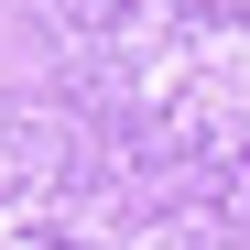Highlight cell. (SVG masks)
<instances>
[{
	"label": "cell",
	"instance_id": "obj_1",
	"mask_svg": "<svg viewBox=\"0 0 250 250\" xmlns=\"http://www.w3.org/2000/svg\"><path fill=\"white\" fill-rule=\"evenodd\" d=\"M55 76L87 120L250 207V11L239 0H55Z\"/></svg>",
	"mask_w": 250,
	"mask_h": 250
},
{
	"label": "cell",
	"instance_id": "obj_2",
	"mask_svg": "<svg viewBox=\"0 0 250 250\" xmlns=\"http://www.w3.org/2000/svg\"><path fill=\"white\" fill-rule=\"evenodd\" d=\"M0 250H239L229 196L152 163L109 120L0 87Z\"/></svg>",
	"mask_w": 250,
	"mask_h": 250
}]
</instances>
